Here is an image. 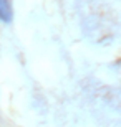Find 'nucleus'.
<instances>
[{"label": "nucleus", "instance_id": "f257e3e1", "mask_svg": "<svg viewBox=\"0 0 121 127\" xmlns=\"http://www.w3.org/2000/svg\"><path fill=\"white\" fill-rule=\"evenodd\" d=\"M13 18V7L12 0H0V22L10 23Z\"/></svg>", "mask_w": 121, "mask_h": 127}]
</instances>
